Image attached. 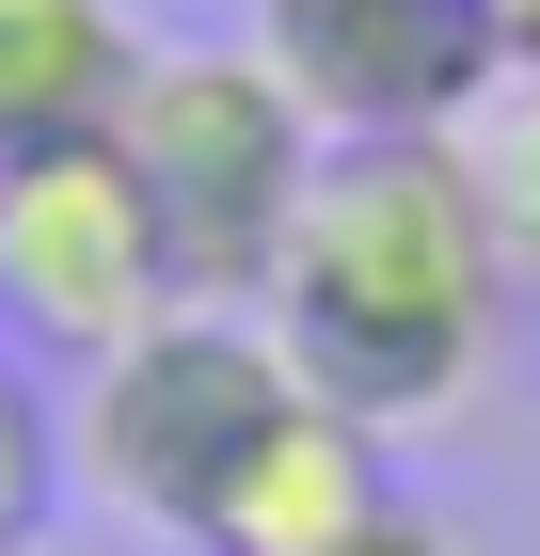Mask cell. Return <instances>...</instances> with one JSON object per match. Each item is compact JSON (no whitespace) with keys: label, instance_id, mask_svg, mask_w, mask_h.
<instances>
[{"label":"cell","instance_id":"9","mask_svg":"<svg viewBox=\"0 0 540 556\" xmlns=\"http://www.w3.org/2000/svg\"><path fill=\"white\" fill-rule=\"evenodd\" d=\"M350 16H414V0H254V48H287V33H350Z\"/></svg>","mask_w":540,"mask_h":556},{"label":"cell","instance_id":"1","mask_svg":"<svg viewBox=\"0 0 540 556\" xmlns=\"http://www.w3.org/2000/svg\"><path fill=\"white\" fill-rule=\"evenodd\" d=\"M302 397L366 429H429L477 366H493V318H508V270H493V223L461 191V143L445 128H366V143H318L302 175V223L271 255V302Z\"/></svg>","mask_w":540,"mask_h":556},{"label":"cell","instance_id":"2","mask_svg":"<svg viewBox=\"0 0 540 556\" xmlns=\"http://www.w3.org/2000/svg\"><path fill=\"white\" fill-rule=\"evenodd\" d=\"M112 143L143 175V223H160L175 302H271V255L302 223V175H318V112L271 80V48H143L112 96Z\"/></svg>","mask_w":540,"mask_h":556},{"label":"cell","instance_id":"7","mask_svg":"<svg viewBox=\"0 0 540 556\" xmlns=\"http://www.w3.org/2000/svg\"><path fill=\"white\" fill-rule=\"evenodd\" d=\"M461 191H477V223H493V270L508 302H540V64H508L477 112H461Z\"/></svg>","mask_w":540,"mask_h":556},{"label":"cell","instance_id":"5","mask_svg":"<svg viewBox=\"0 0 540 556\" xmlns=\"http://www.w3.org/2000/svg\"><path fill=\"white\" fill-rule=\"evenodd\" d=\"M398 429L334 414V397H287V414L239 445V477L208 493V525H191V556H334L350 525L398 509V462H381Z\"/></svg>","mask_w":540,"mask_h":556},{"label":"cell","instance_id":"12","mask_svg":"<svg viewBox=\"0 0 540 556\" xmlns=\"http://www.w3.org/2000/svg\"><path fill=\"white\" fill-rule=\"evenodd\" d=\"M33 556H48V541H33Z\"/></svg>","mask_w":540,"mask_h":556},{"label":"cell","instance_id":"10","mask_svg":"<svg viewBox=\"0 0 540 556\" xmlns=\"http://www.w3.org/2000/svg\"><path fill=\"white\" fill-rule=\"evenodd\" d=\"M334 556H461V541H445V525H429V509H381V525H350V541H334Z\"/></svg>","mask_w":540,"mask_h":556},{"label":"cell","instance_id":"11","mask_svg":"<svg viewBox=\"0 0 540 556\" xmlns=\"http://www.w3.org/2000/svg\"><path fill=\"white\" fill-rule=\"evenodd\" d=\"M493 33H508V64H540V0H493Z\"/></svg>","mask_w":540,"mask_h":556},{"label":"cell","instance_id":"4","mask_svg":"<svg viewBox=\"0 0 540 556\" xmlns=\"http://www.w3.org/2000/svg\"><path fill=\"white\" fill-rule=\"evenodd\" d=\"M160 302H175V270H160V223H143V175L112 128L0 160V350L16 366H96Z\"/></svg>","mask_w":540,"mask_h":556},{"label":"cell","instance_id":"8","mask_svg":"<svg viewBox=\"0 0 540 556\" xmlns=\"http://www.w3.org/2000/svg\"><path fill=\"white\" fill-rule=\"evenodd\" d=\"M48 493H64V414L33 397V366L0 350V556L48 541Z\"/></svg>","mask_w":540,"mask_h":556},{"label":"cell","instance_id":"6","mask_svg":"<svg viewBox=\"0 0 540 556\" xmlns=\"http://www.w3.org/2000/svg\"><path fill=\"white\" fill-rule=\"evenodd\" d=\"M127 64H143L127 0H0V160L64 143V128H112Z\"/></svg>","mask_w":540,"mask_h":556},{"label":"cell","instance_id":"3","mask_svg":"<svg viewBox=\"0 0 540 556\" xmlns=\"http://www.w3.org/2000/svg\"><path fill=\"white\" fill-rule=\"evenodd\" d=\"M302 397L287 334L254 318V302H160L127 350L80 366V414H64V462L112 493L127 525H208V493L239 477V445Z\"/></svg>","mask_w":540,"mask_h":556}]
</instances>
